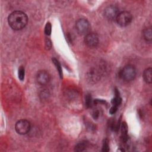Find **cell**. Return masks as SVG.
Instances as JSON below:
<instances>
[{"instance_id":"19","label":"cell","mask_w":152,"mask_h":152,"mask_svg":"<svg viewBox=\"0 0 152 152\" xmlns=\"http://www.w3.org/2000/svg\"><path fill=\"white\" fill-rule=\"evenodd\" d=\"M52 27H51V24L50 23H47L46 26H45V34L46 35H50V33H51V31H52V29H51Z\"/></svg>"},{"instance_id":"12","label":"cell","mask_w":152,"mask_h":152,"mask_svg":"<svg viewBox=\"0 0 152 152\" xmlns=\"http://www.w3.org/2000/svg\"><path fill=\"white\" fill-rule=\"evenodd\" d=\"M143 37L144 39L147 41L150 42L152 40V30L151 27H148L143 30Z\"/></svg>"},{"instance_id":"5","label":"cell","mask_w":152,"mask_h":152,"mask_svg":"<svg viewBox=\"0 0 152 152\" xmlns=\"http://www.w3.org/2000/svg\"><path fill=\"white\" fill-rule=\"evenodd\" d=\"M15 129L18 134H26L30 129V123L26 119L20 120L15 124Z\"/></svg>"},{"instance_id":"8","label":"cell","mask_w":152,"mask_h":152,"mask_svg":"<svg viewBox=\"0 0 152 152\" xmlns=\"http://www.w3.org/2000/svg\"><path fill=\"white\" fill-rule=\"evenodd\" d=\"M50 75L46 71H39L36 75V81L41 86L48 84L50 81Z\"/></svg>"},{"instance_id":"16","label":"cell","mask_w":152,"mask_h":152,"mask_svg":"<svg viewBox=\"0 0 152 152\" xmlns=\"http://www.w3.org/2000/svg\"><path fill=\"white\" fill-rule=\"evenodd\" d=\"M92 103V99L91 96L90 94H86L85 96V104L87 107H89L91 106Z\"/></svg>"},{"instance_id":"2","label":"cell","mask_w":152,"mask_h":152,"mask_svg":"<svg viewBox=\"0 0 152 152\" xmlns=\"http://www.w3.org/2000/svg\"><path fill=\"white\" fill-rule=\"evenodd\" d=\"M121 78L125 81H131L133 80L137 74V71L135 68L131 65H128L125 66L120 71Z\"/></svg>"},{"instance_id":"4","label":"cell","mask_w":152,"mask_h":152,"mask_svg":"<svg viewBox=\"0 0 152 152\" xmlns=\"http://www.w3.org/2000/svg\"><path fill=\"white\" fill-rule=\"evenodd\" d=\"M90 28V23L85 18H80L75 23V29L80 34H87Z\"/></svg>"},{"instance_id":"6","label":"cell","mask_w":152,"mask_h":152,"mask_svg":"<svg viewBox=\"0 0 152 152\" xmlns=\"http://www.w3.org/2000/svg\"><path fill=\"white\" fill-rule=\"evenodd\" d=\"M85 44L90 48H96L99 44V37L94 33H87L84 38Z\"/></svg>"},{"instance_id":"1","label":"cell","mask_w":152,"mask_h":152,"mask_svg":"<svg viewBox=\"0 0 152 152\" xmlns=\"http://www.w3.org/2000/svg\"><path fill=\"white\" fill-rule=\"evenodd\" d=\"M27 21V15L21 11H15L11 13L8 17L9 26L15 30H19L24 28Z\"/></svg>"},{"instance_id":"13","label":"cell","mask_w":152,"mask_h":152,"mask_svg":"<svg viewBox=\"0 0 152 152\" xmlns=\"http://www.w3.org/2000/svg\"><path fill=\"white\" fill-rule=\"evenodd\" d=\"M88 145V143L86 141H82L78 142L75 147V151H83L85 150Z\"/></svg>"},{"instance_id":"18","label":"cell","mask_w":152,"mask_h":152,"mask_svg":"<svg viewBox=\"0 0 152 152\" xmlns=\"http://www.w3.org/2000/svg\"><path fill=\"white\" fill-rule=\"evenodd\" d=\"M109 150V141L107 139H105L103 142L102 151H108Z\"/></svg>"},{"instance_id":"7","label":"cell","mask_w":152,"mask_h":152,"mask_svg":"<svg viewBox=\"0 0 152 152\" xmlns=\"http://www.w3.org/2000/svg\"><path fill=\"white\" fill-rule=\"evenodd\" d=\"M119 13V12L118 7L115 5H109L107 7L104 11V17L109 20H116Z\"/></svg>"},{"instance_id":"3","label":"cell","mask_w":152,"mask_h":152,"mask_svg":"<svg viewBox=\"0 0 152 152\" xmlns=\"http://www.w3.org/2000/svg\"><path fill=\"white\" fill-rule=\"evenodd\" d=\"M132 20L131 14L128 11H122L119 12L116 18V21L119 26L125 27L129 25Z\"/></svg>"},{"instance_id":"15","label":"cell","mask_w":152,"mask_h":152,"mask_svg":"<svg viewBox=\"0 0 152 152\" xmlns=\"http://www.w3.org/2000/svg\"><path fill=\"white\" fill-rule=\"evenodd\" d=\"M52 61H53V63L55 64V65L56 66V68L57 69V70L58 71V72H59V74L61 77V78L62 77V68H61V64L59 62V61L56 59L55 58H53L52 59Z\"/></svg>"},{"instance_id":"21","label":"cell","mask_w":152,"mask_h":152,"mask_svg":"<svg viewBox=\"0 0 152 152\" xmlns=\"http://www.w3.org/2000/svg\"><path fill=\"white\" fill-rule=\"evenodd\" d=\"M117 109H118V107L117 106L112 105V106L111 107V108L109 110V112H110V114H114L116 112Z\"/></svg>"},{"instance_id":"17","label":"cell","mask_w":152,"mask_h":152,"mask_svg":"<svg viewBox=\"0 0 152 152\" xmlns=\"http://www.w3.org/2000/svg\"><path fill=\"white\" fill-rule=\"evenodd\" d=\"M24 75H25V71L24 68L23 66L20 67L18 69V78L20 80L23 81L24 78Z\"/></svg>"},{"instance_id":"14","label":"cell","mask_w":152,"mask_h":152,"mask_svg":"<svg viewBox=\"0 0 152 152\" xmlns=\"http://www.w3.org/2000/svg\"><path fill=\"white\" fill-rule=\"evenodd\" d=\"M121 102H122V99L121 98V97H120L119 95L118 94V91L116 90V96H115V97L112 100L111 103H112V105L118 107V106L121 104Z\"/></svg>"},{"instance_id":"20","label":"cell","mask_w":152,"mask_h":152,"mask_svg":"<svg viewBox=\"0 0 152 152\" xmlns=\"http://www.w3.org/2000/svg\"><path fill=\"white\" fill-rule=\"evenodd\" d=\"M45 46H46V48L47 49H50L52 47V43L50 42V40L48 39H46V40H45Z\"/></svg>"},{"instance_id":"11","label":"cell","mask_w":152,"mask_h":152,"mask_svg":"<svg viewBox=\"0 0 152 152\" xmlns=\"http://www.w3.org/2000/svg\"><path fill=\"white\" fill-rule=\"evenodd\" d=\"M143 78L144 81L148 83L151 84L152 83V69L149 67L145 69L143 72Z\"/></svg>"},{"instance_id":"22","label":"cell","mask_w":152,"mask_h":152,"mask_svg":"<svg viewBox=\"0 0 152 152\" xmlns=\"http://www.w3.org/2000/svg\"><path fill=\"white\" fill-rule=\"evenodd\" d=\"M99 116V112L98 110H94L93 113V117L94 118V119H97L98 118Z\"/></svg>"},{"instance_id":"10","label":"cell","mask_w":152,"mask_h":152,"mask_svg":"<svg viewBox=\"0 0 152 152\" xmlns=\"http://www.w3.org/2000/svg\"><path fill=\"white\" fill-rule=\"evenodd\" d=\"M121 140L123 142H126L128 140V126L125 122H123L121 125Z\"/></svg>"},{"instance_id":"9","label":"cell","mask_w":152,"mask_h":152,"mask_svg":"<svg viewBox=\"0 0 152 152\" xmlns=\"http://www.w3.org/2000/svg\"><path fill=\"white\" fill-rule=\"evenodd\" d=\"M102 71L97 68H92L87 73V79L91 83H95L100 79Z\"/></svg>"}]
</instances>
